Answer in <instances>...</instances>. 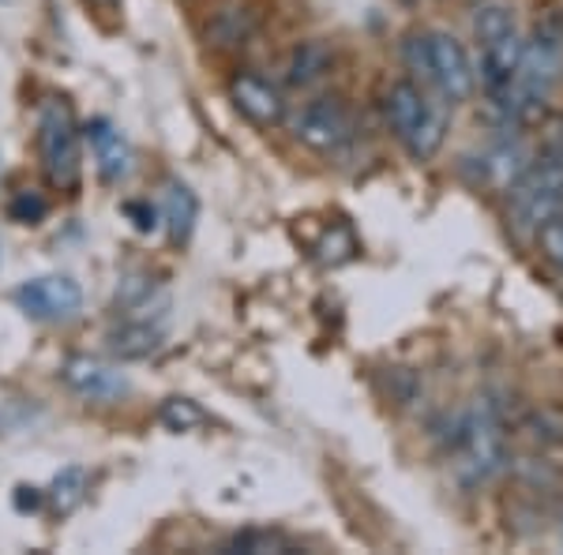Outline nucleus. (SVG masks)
Instances as JSON below:
<instances>
[{
    "mask_svg": "<svg viewBox=\"0 0 563 555\" xmlns=\"http://www.w3.org/2000/svg\"><path fill=\"white\" fill-rule=\"evenodd\" d=\"M406 68L417 71L421 79L440 90L451 102H466L477 90V68L470 60L466 45L448 31H421L410 34L402 45Z\"/></svg>",
    "mask_w": 563,
    "mask_h": 555,
    "instance_id": "f257e3e1",
    "label": "nucleus"
},
{
    "mask_svg": "<svg viewBox=\"0 0 563 555\" xmlns=\"http://www.w3.org/2000/svg\"><path fill=\"white\" fill-rule=\"evenodd\" d=\"M560 79H563V42L552 31H538L522 45V60H519V71H515V84L499 106H504V113L519 124L538 121Z\"/></svg>",
    "mask_w": 563,
    "mask_h": 555,
    "instance_id": "f03ea898",
    "label": "nucleus"
},
{
    "mask_svg": "<svg viewBox=\"0 0 563 555\" xmlns=\"http://www.w3.org/2000/svg\"><path fill=\"white\" fill-rule=\"evenodd\" d=\"M507 466V428L493 402H477L455 421V469L466 485H485Z\"/></svg>",
    "mask_w": 563,
    "mask_h": 555,
    "instance_id": "7ed1b4c3",
    "label": "nucleus"
},
{
    "mask_svg": "<svg viewBox=\"0 0 563 555\" xmlns=\"http://www.w3.org/2000/svg\"><path fill=\"white\" fill-rule=\"evenodd\" d=\"M79 143H84V135H79L71 106L60 102V98H49L38 113V158L45 180L57 192H76L79 188V177H84V151H79Z\"/></svg>",
    "mask_w": 563,
    "mask_h": 555,
    "instance_id": "20e7f679",
    "label": "nucleus"
},
{
    "mask_svg": "<svg viewBox=\"0 0 563 555\" xmlns=\"http://www.w3.org/2000/svg\"><path fill=\"white\" fill-rule=\"evenodd\" d=\"M387 121L417 162H429L440 154L448 124H443L440 109L429 102V95L417 84H410V79H402V84L387 90Z\"/></svg>",
    "mask_w": 563,
    "mask_h": 555,
    "instance_id": "39448f33",
    "label": "nucleus"
},
{
    "mask_svg": "<svg viewBox=\"0 0 563 555\" xmlns=\"http://www.w3.org/2000/svg\"><path fill=\"white\" fill-rule=\"evenodd\" d=\"M511 218L519 230H533L563 211V147L530 162L511 188Z\"/></svg>",
    "mask_w": 563,
    "mask_h": 555,
    "instance_id": "423d86ee",
    "label": "nucleus"
},
{
    "mask_svg": "<svg viewBox=\"0 0 563 555\" xmlns=\"http://www.w3.org/2000/svg\"><path fill=\"white\" fill-rule=\"evenodd\" d=\"M15 304H20V312H26L38 323H68L84 308V289L68 275H45L23 281L15 289Z\"/></svg>",
    "mask_w": 563,
    "mask_h": 555,
    "instance_id": "0eeeda50",
    "label": "nucleus"
},
{
    "mask_svg": "<svg viewBox=\"0 0 563 555\" xmlns=\"http://www.w3.org/2000/svg\"><path fill=\"white\" fill-rule=\"evenodd\" d=\"M353 124H350V109L339 98L323 95L301 106V113L294 116V135L312 151H339L350 140Z\"/></svg>",
    "mask_w": 563,
    "mask_h": 555,
    "instance_id": "6e6552de",
    "label": "nucleus"
},
{
    "mask_svg": "<svg viewBox=\"0 0 563 555\" xmlns=\"http://www.w3.org/2000/svg\"><path fill=\"white\" fill-rule=\"evenodd\" d=\"M60 379L79 398H90V402H117V398H124L132 390L124 371H117L113 364L95 357H68L65 368H60Z\"/></svg>",
    "mask_w": 563,
    "mask_h": 555,
    "instance_id": "1a4fd4ad",
    "label": "nucleus"
},
{
    "mask_svg": "<svg viewBox=\"0 0 563 555\" xmlns=\"http://www.w3.org/2000/svg\"><path fill=\"white\" fill-rule=\"evenodd\" d=\"M522 45H526V38L519 34V26H515V31H507L504 38L481 45L477 76H481V87L488 90V98H493V102H504L507 90H511L515 71H519V60H522Z\"/></svg>",
    "mask_w": 563,
    "mask_h": 555,
    "instance_id": "9d476101",
    "label": "nucleus"
},
{
    "mask_svg": "<svg viewBox=\"0 0 563 555\" xmlns=\"http://www.w3.org/2000/svg\"><path fill=\"white\" fill-rule=\"evenodd\" d=\"M230 98H233V106H238V113L249 116L260 129H271V124H278L282 116H286V98H282V90L271 84V79L256 76V71L233 76Z\"/></svg>",
    "mask_w": 563,
    "mask_h": 555,
    "instance_id": "9b49d317",
    "label": "nucleus"
},
{
    "mask_svg": "<svg viewBox=\"0 0 563 555\" xmlns=\"http://www.w3.org/2000/svg\"><path fill=\"white\" fill-rule=\"evenodd\" d=\"M84 135H87L90 151H95V162H98V173H102V180L117 185V180L129 177L132 147H129V140H124V135L113 129V121H106V116H95V121H87Z\"/></svg>",
    "mask_w": 563,
    "mask_h": 555,
    "instance_id": "f8f14e48",
    "label": "nucleus"
},
{
    "mask_svg": "<svg viewBox=\"0 0 563 555\" xmlns=\"http://www.w3.org/2000/svg\"><path fill=\"white\" fill-rule=\"evenodd\" d=\"M109 353L117 360H143L151 353H158V345L166 342V323L162 320H129L117 331H109Z\"/></svg>",
    "mask_w": 563,
    "mask_h": 555,
    "instance_id": "ddd939ff",
    "label": "nucleus"
},
{
    "mask_svg": "<svg viewBox=\"0 0 563 555\" xmlns=\"http://www.w3.org/2000/svg\"><path fill=\"white\" fill-rule=\"evenodd\" d=\"M526 166H530V154H526L522 143H496V147H488L485 154H481V180L493 188H511L515 180L522 177Z\"/></svg>",
    "mask_w": 563,
    "mask_h": 555,
    "instance_id": "4468645a",
    "label": "nucleus"
},
{
    "mask_svg": "<svg viewBox=\"0 0 563 555\" xmlns=\"http://www.w3.org/2000/svg\"><path fill=\"white\" fill-rule=\"evenodd\" d=\"M162 218L169 225V241L185 244L188 236L196 230V218H199V199L185 180H169L166 185V203H162Z\"/></svg>",
    "mask_w": 563,
    "mask_h": 555,
    "instance_id": "2eb2a0df",
    "label": "nucleus"
},
{
    "mask_svg": "<svg viewBox=\"0 0 563 555\" xmlns=\"http://www.w3.org/2000/svg\"><path fill=\"white\" fill-rule=\"evenodd\" d=\"M334 53L323 42H297L286 57V84L289 87H312L316 79H323L331 71Z\"/></svg>",
    "mask_w": 563,
    "mask_h": 555,
    "instance_id": "dca6fc26",
    "label": "nucleus"
},
{
    "mask_svg": "<svg viewBox=\"0 0 563 555\" xmlns=\"http://www.w3.org/2000/svg\"><path fill=\"white\" fill-rule=\"evenodd\" d=\"M225 555H286L294 552V541L278 530H241L222 544Z\"/></svg>",
    "mask_w": 563,
    "mask_h": 555,
    "instance_id": "f3484780",
    "label": "nucleus"
},
{
    "mask_svg": "<svg viewBox=\"0 0 563 555\" xmlns=\"http://www.w3.org/2000/svg\"><path fill=\"white\" fill-rule=\"evenodd\" d=\"M84 496H87V469L84 466L60 469L57 480H53V488H49L53 511H57V514H71L79 503H84Z\"/></svg>",
    "mask_w": 563,
    "mask_h": 555,
    "instance_id": "a211bd4d",
    "label": "nucleus"
},
{
    "mask_svg": "<svg viewBox=\"0 0 563 555\" xmlns=\"http://www.w3.org/2000/svg\"><path fill=\"white\" fill-rule=\"evenodd\" d=\"M507 31H515L511 8L499 4V0H488V4H481V8H477V15H474V34H477V42H481V45L504 38Z\"/></svg>",
    "mask_w": 563,
    "mask_h": 555,
    "instance_id": "6ab92c4d",
    "label": "nucleus"
},
{
    "mask_svg": "<svg viewBox=\"0 0 563 555\" xmlns=\"http://www.w3.org/2000/svg\"><path fill=\"white\" fill-rule=\"evenodd\" d=\"M158 421L169 428V432H192L207 421V413L199 409L192 398H166L158 409Z\"/></svg>",
    "mask_w": 563,
    "mask_h": 555,
    "instance_id": "aec40b11",
    "label": "nucleus"
},
{
    "mask_svg": "<svg viewBox=\"0 0 563 555\" xmlns=\"http://www.w3.org/2000/svg\"><path fill=\"white\" fill-rule=\"evenodd\" d=\"M154 278L147 275H129L117 286V297H113V304L121 308V312H140V308H147V300L154 297Z\"/></svg>",
    "mask_w": 563,
    "mask_h": 555,
    "instance_id": "412c9836",
    "label": "nucleus"
},
{
    "mask_svg": "<svg viewBox=\"0 0 563 555\" xmlns=\"http://www.w3.org/2000/svg\"><path fill=\"white\" fill-rule=\"evenodd\" d=\"M49 214V203H45V196H38V192H15L12 199H8V218L12 222H20V225H38L42 218Z\"/></svg>",
    "mask_w": 563,
    "mask_h": 555,
    "instance_id": "4be33fe9",
    "label": "nucleus"
},
{
    "mask_svg": "<svg viewBox=\"0 0 563 555\" xmlns=\"http://www.w3.org/2000/svg\"><path fill=\"white\" fill-rule=\"evenodd\" d=\"M538 248L552 267L563 270V211L552 214L544 225H538Z\"/></svg>",
    "mask_w": 563,
    "mask_h": 555,
    "instance_id": "5701e85b",
    "label": "nucleus"
},
{
    "mask_svg": "<svg viewBox=\"0 0 563 555\" xmlns=\"http://www.w3.org/2000/svg\"><path fill=\"white\" fill-rule=\"evenodd\" d=\"M244 31H249V26H244V23L238 20V8H230V12H225L222 20H218V23L211 26V38H214L218 45H233V42H241V38H244Z\"/></svg>",
    "mask_w": 563,
    "mask_h": 555,
    "instance_id": "b1692460",
    "label": "nucleus"
},
{
    "mask_svg": "<svg viewBox=\"0 0 563 555\" xmlns=\"http://www.w3.org/2000/svg\"><path fill=\"white\" fill-rule=\"evenodd\" d=\"M124 214L132 218V225L140 233H151L154 225H158V211H154L151 203H140V199H132V203H124Z\"/></svg>",
    "mask_w": 563,
    "mask_h": 555,
    "instance_id": "393cba45",
    "label": "nucleus"
},
{
    "mask_svg": "<svg viewBox=\"0 0 563 555\" xmlns=\"http://www.w3.org/2000/svg\"><path fill=\"white\" fill-rule=\"evenodd\" d=\"M12 503H15V511H38V507H42V491L38 488H31V485H20V488H15V499H12Z\"/></svg>",
    "mask_w": 563,
    "mask_h": 555,
    "instance_id": "a878e982",
    "label": "nucleus"
},
{
    "mask_svg": "<svg viewBox=\"0 0 563 555\" xmlns=\"http://www.w3.org/2000/svg\"><path fill=\"white\" fill-rule=\"evenodd\" d=\"M90 8H117V0H87Z\"/></svg>",
    "mask_w": 563,
    "mask_h": 555,
    "instance_id": "bb28decb",
    "label": "nucleus"
},
{
    "mask_svg": "<svg viewBox=\"0 0 563 555\" xmlns=\"http://www.w3.org/2000/svg\"><path fill=\"white\" fill-rule=\"evenodd\" d=\"M0 4H8V0H0Z\"/></svg>",
    "mask_w": 563,
    "mask_h": 555,
    "instance_id": "cd10ccee",
    "label": "nucleus"
}]
</instances>
